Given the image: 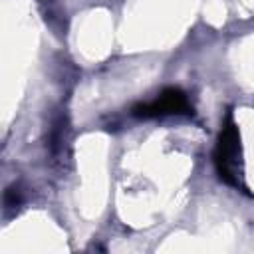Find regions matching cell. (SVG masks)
<instances>
[{
	"instance_id": "cell-1",
	"label": "cell",
	"mask_w": 254,
	"mask_h": 254,
	"mask_svg": "<svg viewBox=\"0 0 254 254\" xmlns=\"http://www.w3.org/2000/svg\"><path fill=\"white\" fill-rule=\"evenodd\" d=\"M214 167L218 177L232 187H244L248 192L246 185L242 183V147H240V131L232 119V113L226 115L218 143L214 149Z\"/></svg>"
},
{
	"instance_id": "cell-2",
	"label": "cell",
	"mask_w": 254,
	"mask_h": 254,
	"mask_svg": "<svg viewBox=\"0 0 254 254\" xmlns=\"http://www.w3.org/2000/svg\"><path fill=\"white\" fill-rule=\"evenodd\" d=\"M131 113L135 117H165V115H192V105L187 93L179 87L163 89L153 101L137 103Z\"/></svg>"
},
{
	"instance_id": "cell-3",
	"label": "cell",
	"mask_w": 254,
	"mask_h": 254,
	"mask_svg": "<svg viewBox=\"0 0 254 254\" xmlns=\"http://www.w3.org/2000/svg\"><path fill=\"white\" fill-rule=\"evenodd\" d=\"M20 202H22L20 189H18V187L6 189V192H4V206H6V208H14V206H18Z\"/></svg>"
}]
</instances>
